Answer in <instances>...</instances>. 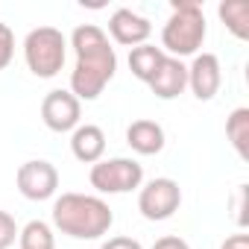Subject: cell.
<instances>
[{
    "label": "cell",
    "instance_id": "1",
    "mask_svg": "<svg viewBox=\"0 0 249 249\" xmlns=\"http://www.w3.org/2000/svg\"><path fill=\"white\" fill-rule=\"evenodd\" d=\"M76 65L71 71V94L82 100H97L117 71V53L108 44V36L97 24H79L71 36Z\"/></svg>",
    "mask_w": 249,
    "mask_h": 249
},
{
    "label": "cell",
    "instance_id": "2",
    "mask_svg": "<svg viewBox=\"0 0 249 249\" xmlns=\"http://www.w3.org/2000/svg\"><path fill=\"white\" fill-rule=\"evenodd\" d=\"M114 223L106 199L91 194H62L53 202V226L73 240H97Z\"/></svg>",
    "mask_w": 249,
    "mask_h": 249
},
{
    "label": "cell",
    "instance_id": "3",
    "mask_svg": "<svg viewBox=\"0 0 249 249\" xmlns=\"http://www.w3.org/2000/svg\"><path fill=\"white\" fill-rule=\"evenodd\" d=\"M205 12L196 0H173V12L161 30V50H167V56L173 59L196 56L205 41Z\"/></svg>",
    "mask_w": 249,
    "mask_h": 249
},
{
    "label": "cell",
    "instance_id": "4",
    "mask_svg": "<svg viewBox=\"0 0 249 249\" xmlns=\"http://www.w3.org/2000/svg\"><path fill=\"white\" fill-rule=\"evenodd\" d=\"M24 59L27 68L38 79H53L68 59V38L56 27H36L24 38Z\"/></svg>",
    "mask_w": 249,
    "mask_h": 249
},
{
    "label": "cell",
    "instance_id": "5",
    "mask_svg": "<svg viewBox=\"0 0 249 249\" xmlns=\"http://www.w3.org/2000/svg\"><path fill=\"white\" fill-rule=\"evenodd\" d=\"M88 182L100 194H129L141 188L144 167L135 159H100L97 164H91Z\"/></svg>",
    "mask_w": 249,
    "mask_h": 249
},
{
    "label": "cell",
    "instance_id": "6",
    "mask_svg": "<svg viewBox=\"0 0 249 249\" xmlns=\"http://www.w3.org/2000/svg\"><path fill=\"white\" fill-rule=\"evenodd\" d=\"M179 205H182V188H179V182H173L167 176L147 182L138 194V211L153 223L170 220L179 211Z\"/></svg>",
    "mask_w": 249,
    "mask_h": 249
},
{
    "label": "cell",
    "instance_id": "7",
    "mask_svg": "<svg viewBox=\"0 0 249 249\" xmlns=\"http://www.w3.org/2000/svg\"><path fill=\"white\" fill-rule=\"evenodd\" d=\"M15 185H18V191L27 199L44 202V199H50L59 191V170L50 161H44V159H33V161H24L18 167Z\"/></svg>",
    "mask_w": 249,
    "mask_h": 249
},
{
    "label": "cell",
    "instance_id": "8",
    "mask_svg": "<svg viewBox=\"0 0 249 249\" xmlns=\"http://www.w3.org/2000/svg\"><path fill=\"white\" fill-rule=\"evenodd\" d=\"M79 117H82V103L65 88H56L41 100V120L50 132H59V135L73 132L79 126Z\"/></svg>",
    "mask_w": 249,
    "mask_h": 249
},
{
    "label": "cell",
    "instance_id": "9",
    "mask_svg": "<svg viewBox=\"0 0 249 249\" xmlns=\"http://www.w3.org/2000/svg\"><path fill=\"white\" fill-rule=\"evenodd\" d=\"M220 82H223L220 59L214 53H196L194 62L188 65V88L194 91V97L202 103L214 100L220 91Z\"/></svg>",
    "mask_w": 249,
    "mask_h": 249
},
{
    "label": "cell",
    "instance_id": "10",
    "mask_svg": "<svg viewBox=\"0 0 249 249\" xmlns=\"http://www.w3.org/2000/svg\"><path fill=\"white\" fill-rule=\"evenodd\" d=\"M150 33H153V24H150L144 15L132 12V9H114L111 18H108V36H111L117 44L129 47V50L147 44Z\"/></svg>",
    "mask_w": 249,
    "mask_h": 249
},
{
    "label": "cell",
    "instance_id": "11",
    "mask_svg": "<svg viewBox=\"0 0 249 249\" xmlns=\"http://www.w3.org/2000/svg\"><path fill=\"white\" fill-rule=\"evenodd\" d=\"M147 85L153 88V94L159 100H176L188 88V65H182V59L164 56V62L159 65V71L153 73V79Z\"/></svg>",
    "mask_w": 249,
    "mask_h": 249
},
{
    "label": "cell",
    "instance_id": "12",
    "mask_svg": "<svg viewBox=\"0 0 249 249\" xmlns=\"http://www.w3.org/2000/svg\"><path fill=\"white\" fill-rule=\"evenodd\" d=\"M71 153L82 164H97L106 153V132L94 123H79L71 132Z\"/></svg>",
    "mask_w": 249,
    "mask_h": 249
},
{
    "label": "cell",
    "instance_id": "13",
    "mask_svg": "<svg viewBox=\"0 0 249 249\" xmlns=\"http://www.w3.org/2000/svg\"><path fill=\"white\" fill-rule=\"evenodd\" d=\"M126 144L138 153V156H156L164 150V129H161V123L156 120H132L129 123V129H126Z\"/></svg>",
    "mask_w": 249,
    "mask_h": 249
},
{
    "label": "cell",
    "instance_id": "14",
    "mask_svg": "<svg viewBox=\"0 0 249 249\" xmlns=\"http://www.w3.org/2000/svg\"><path fill=\"white\" fill-rule=\"evenodd\" d=\"M164 56H167V53H164L161 47H156V44L132 47V50H129V71H132V76L141 79V82H150L153 73L159 71V65L164 62Z\"/></svg>",
    "mask_w": 249,
    "mask_h": 249
},
{
    "label": "cell",
    "instance_id": "15",
    "mask_svg": "<svg viewBox=\"0 0 249 249\" xmlns=\"http://www.w3.org/2000/svg\"><path fill=\"white\" fill-rule=\"evenodd\" d=\"M217 15L234 38L240 41L249 38V3L246 0H223L217 6Z\"/></svg>",
    "mask_w": 249,
    "mask_h": 249
},
{
    "label": "cell",
    "instance_id": "16",
    "mask_svg": "<svg viewBox=\"0 0 249 249\" xmlns=\"http://www.w3.org/2000/svg\"><path fill=\"white\" fill-rule=\"evenodd\" d=\"M226 138L231 141L234 153L246 161L249 159V108L240 106L226 117Z\"/></svg>",
    "mask_w": 249,
    "mask_h": 249
},
{
    "label": "cell",
    "instance_id": "17",
    "mask_svg": "<svg viewBox=\"0 0 249 249\" xmlns=\"http://www.w3.org/2000/svg\"><path fill=\"white\" fill-rule=\"evenodd\" d=\"M18 243H21V249H56L53 229L44 220H30L18 231Z\"/></svg>",
    "mask_w": 249,
    "mask_h": 249
},
{
    "label": "cell",
    "instance_id": "18",
    "mask_svg": "<svg viewBox=\"0 0 249 249\" xmlns=\"http://www.w3.org/2000/svg\"><path fill=\"white\" fill-rule=\"evenodd\" d=\"M12 59H15V33L9 24L0 21V71L9 68Z\"/></svg>",
    "mask_w": 249,
    "mask_h": 249
},
{
    "label": "cell",
    "instance_id": "19",
    "mask_svg": "<svg viewBox=\"0 0 249 249\" xmlns=\"http://www.w3.org/2000/svg\"><path fill=\"white\" fill-rule=\"evenodd\" d=\"M18 223L9 211H0V249H9L15 240H18Z\"/></svg>",
    "mask_w": 249,
    "mask_h": 249
},
{
    "label": "cell",
    "instance_id": "20",
    "mask_svg": "<svg viewBox=\"0 0 249 249\" xmlns=\"http://www.w3.org/2000/svg\"><path fill=\"white\" fill-rule=\"evenodd\" d=\"M100 249H144L135 237H123V234H117V237H108Z\"/></svg>",
    "mask_w": 249,
    "mask_h": 249
},
{
    "label": "cell",
    "instance_id": "21",
    "mask_svg": "<svg viewBox=\"0 0 249 249\" xmlns=\"http://www.w3.org/2000/svg\"><path fill=\"white\" fill-rule=\"evenodd\" d=\"M153 249H191V246H188V240H182L176 234H164L153 243Z\"/></svg>",
    "mask_w": 249,
    "mask_h": 249
},
{
    "label": "cell",
    "instance_id": "22",
    "mask_svg": "<svg viewBox=\"0 0 249 249\" xmlns=\"http://www.w3.org/2000/svg\"><path fill=\"white\" fill-rule=\"evenodd\" d=\"M220 249H249V234H243V231H237V234H231V237H226Z\"/></svg>",
    "mask_w": 249,
    "mask_h": 249
}]
</instances>
